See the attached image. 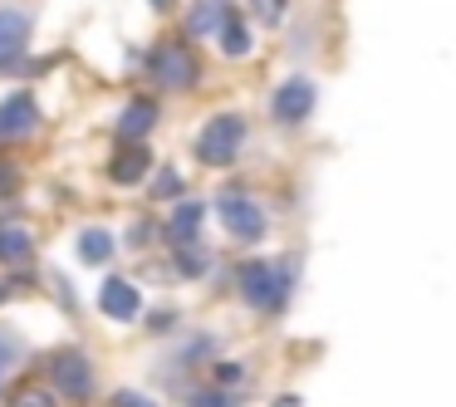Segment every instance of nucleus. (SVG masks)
<instances>
[{"label":"nucleus","mask_w":456,"mask_h":407,"mask_svg":"<svg viewBox=\"0 0 456 407\" xmlns=\"http://www.w3.org/2000/svg\"><path fill=\"white\" fill-rule=\"evenodd\" d=\"M15 407H54V397H45V393H25Z\"/></svg>","instance_id":"bb28decb"},{"label":"nucleus","mask_w":456,"mask_h":407,"mask_svg":"<svg viewBox=\"0 0 456 407\" xmlns=\"http://www.w3.org/2000/svg\"><path fill=\"white\" fill-rule=\"evenodd\" d=\"M240 295L250 309H265V314H285L289 305V285H295V260H240L236 265Z\"/></svg>","instance_id":"f257e3e1"},{"label":"nucleus","mask_w":456,"mask_h":407,"mask_svg":"<svg viewBox=\"0 0 456 407\" xmlns=\"http://www.w3.org/2000/svg\"><path fill=\"white\" fill-rule=\"evenodd\" d=\"M79 256H84V265H109L113 236H109L103 226H84V231H79Z\"/></svg>","instance_id":"2eb2a0df"},{"label":"nucleus","mask_w":456,"mask_h":407,"mask_svg":"<svg viewBox=\"0 0 456 407\" xmlns=\"http://www.w3.org/2000/svg\"><path fill=\"white\" fill-rule=\"evenodd\" d=\"M226 0H201L197 11L187 15V35H216L221 30V20H226Z\"/></svg>","instance_id":"dca6fc26"},{"label":"nucleus","mask_w":456,"mask_h":407,"mask_svg":"<svg viewBox=\"0 0 456 407\" xmlns=\"http://www.w3.org/2000/svg\"><path fill=\"white\" fill-rule=\"evenodd\" d=\"M152 11H172V0H148Z\"/></svg>","instance_id":"c85d7f7f"},{"label":"nucleus","mask_w":456,"mask_h":407,"mask_svg":"<svg viewBox=\"0 0 456 407\" xmlns=\"http://www.w3.org/2000/svg\"><path fill=\"white\" fill-rule=\"evenodd\" d=\"M216 35H221V54H226V60H246L250 45H256V35H250V25L236 15V5L226 11V20H221Z\"/></svg>","instance_id":"ddd939ff"},{"label":"nucleus","mask_w":456,"mask_h":407,"mask_svg":"<svg viewBox=\"0 0 456 407\" xmlns=\"http://www.w3.org/2000/svg\"><path fill=\"white\" fill-rule=\"evenodd\" d=\"M275 407H305V403H299V393H280Z\"/></svg>","instance_id":"cd10ccee"},{"label":"nucleus","mask_w":456,"mask_h":407,"mask_svg":"<svg viewBox=\"0 0 456 407\" xmlns=\"http://www.w3.org/2000/svg\"><path fill=\"white\" fill-rule=\"evenodd\" d=\"M152 167V148L148 142H123L118 158L109 162V177L118 182V187H128V182H142V172Z\"/></svg>","instance_id":"9b49d317"},{"label":"nucleus","mask_w":456,"mask_h":407,"mask_svg":"<svg viewBox=\"0 0 456 407\" xmlns=\"http://www.w3.org/2000/svg\"><path fill=\"white\" fill-rule=\"evenodd\" d=\"M35 128H40V103L25 89L0 103V138H25V133H35Z\"/></svg>","instance_id":"6e6552de"},{"label":"nucleus","mask_w":456,"mask_h":407,"mask_svg":"<svg viewBox=\"0 0 456 407\" xmlns=\"http://www.w3.org/2000/svg\"><path fill=\"white\" fill-rule=\"evenodd\" d=\"M211 373H216L221 387H231V383H240V378H246V368H240V363H216Z\"/></svg>","instance_id":"b1692460"},{"label":"nucleus","mask_w":456,"mask_h":407,"mask_svg":"<svg viewBox=\"0 0 456 407\" xmlns=\"http://www.w3.org/2000/svg\"><path fill=\"white\" fill-rule=\"evenodd\" d=\"M197 407H240V403H236L231 393H221V387H216V393H197Z\"/></svg>","instance_id":"a878e982"},{"label":"nucleus","mask_w":456,"mask_h":407,"mask_svg":"<svg viewBox=\"0 0 456 407\" xmlns=\"http://www.w3.org/2000/svg\"><path fill=\"white\" fill-rule=\"evenodd\" d=\"M50 383L64 403H89V397L99 393V373H94L89 354L74 348V344H64L50 354Z\"/></svg>","instance_id":"f03ea898"},{"label":"nucleus","mask_w":456,"mask_h":407,"mask_svg":"<svg viewBox=\"0 0 456 407\" xmlns=\"http://www.w3.org/2000/svg\"><path fill=\"white\" fill-rule=\"evenodd\" d=\"M201 216H207V207L201 201H177V211H172V221L162 226V236L172 240V246H197V231H201Z\"/></svg>","instance_id":"f8f14e48"},{"label":"nucleus","mask_w":456,"mask_h":407,"mask_svg":"<svg viewBox=\"0 0 456 407\" xmlns=\"http://www.w3.org/2000/svg\"><path fill=\"white\" fill-rule=\"evenodd\" d=\"M182 191H187L182 172H177V167H162V172H158V187H152V197H162V201H182Z\"/></svg>","instance_id":"a211bd4d"},{"label":"nucleus","mask_w":456,"mask_h":407,"mask_svg":"<svg viewBox=\"0 0 456 407\" xmlns=\"http://www.w3.org/2000/svg\"><path fill=\"white\" fill-rule=\"evenodd\" d=\"M211 354H216V338H211V334H197L187 348H177L182 363H197V358H211Z\"/></svg>","instance_id":"6ab92c4d"},{"label":"nucleus","mask_w":456,"mask_h":407,"mask_svg":"<svg viewBox=\"0 0 456 407\" xmlns=\"http://www.w3.org/2000/svg\"><path fill=\"white\" fill-rule=\"evenodd\" d=\"M172 270H177V275H187V280H197V275H207V256H201L197 246H177Z\"/></svg>","instance_id":"f3484780"},{"label":"nucleus","mask_w":456,"mask_h":407,"mask_svg":"<svg viewBox=\"0 0 456 407\" xmlns=\"http://www.w3.org/2000/svg\"><path fill=\"white\" fill-rule=\"evenodd\" d=\"M30 256H35L30 231H25V226H5V221H0V260H5V265H20V260H30Z\"/></svg>","instance_id":"4468645a"},{"label":"nucleus","mask_w":456,"mask_h":407,"mask_svg":"<svg viewBox=\"0 0 456 407\" xmlns=\"http://www.w3.org/2000/svg\"><path fill=\"white\" fill-rule=\"evenodd\" d=\"M152 236H158V221H148V216H142V221H133V231H128V246H148Z\"/></svg>","instance_id":"4be33fe9"},{"label":"nucleus","mask_w":456,"mask_h":407,"mask_svg":"<svg viewBox=\"0 0 456 407\" xmlns=\"http://www.w3.org/2000/svg\"><path fill=\"white\" fill-rule=\"evenodd\" d=\"M250 5H256V15H260L265 25H275L280 15H285V5H289V0H250Z\"/></svg>","instance_id":"412c9836"},{"label":"nucleus","mask_w":456,"mask_h":407,"mask_svg":"<svg viewBox=\"0 0 456 407\" xmlns=\"http://www.w3.org/2000/svg\"><path fill=\"white\" fill-rule=\"evenodd\" d=\"M15 187H20V167H11V162H0V197H11Z\"/></svg>","instance_id":"393cba45"},{"label":"nucleus","mask_w":456,"mask_h":407,"mask_svg":"<svg viewBox=\"0 0 456 407\" xmlns=\"http://www.w3.org/2000/svg\"><path fill=\"white\" fill-rule=\"evenodd\" d=\"M148 69H152V79H158L162 89H191V84L201 79L197 54H191L182 40H177V45H162V50L148 60Z\"/></svg>","instance_id":"39448f33"},{"label":"nucleus","mask_w":456,"mask_h":407,"mask_svg":"<svg viewBox=\"0 0 456 407\" xmlns=\"http://www.w3.org/2000/svg\"><path fill=\"white\" fill-rule=\"evenodd\" d=\"M158 128V99H133L128 109L118 113V138L123 142H142Z\"/></svg>","instance_id":"9d476101"},{"label":"nucleus","mask_w":456,"mask_h":407,"mask_svg":"<svg viewBox=\"0 0 456 407\" xmlns=\"http://www.w3.org/2000/svg\"><path fill=\"white\" fill-rule=\"evenodd\" d=\"M25 45H30V15L0 5V74H5V64L20 60Z\"/></svg>","instance_id":"1a4fd4ad"},{"label":"nucleus","mask_w":456,"mask_h":407,"mask_svg":"<svg viewBox=\"0 0 456 407\" xmlns=\"http://www.w3.org/2000/svg\"><path fill=\"white\" fill-rule=\"evenodd\" d=\"M15 358H20V344H15V334H5V329H0V373H5Z\"/></svg>","instance_id":"5701e85b"},{"label":"nucleus","mask_w":456,"mask_h":407,"mask_svg":"<svg viewBox=\"0 0 456 407\" xmlns=\"http://www.w3.org/2000/svg\"><path fill=\"white\" fill-rule=\"evenodd\" d=\"M99 309H103L109 319H118V324L138 319V309H142L138 285H133V280H123V275H103V285H99Z\"/></svg>","instance_id":"0eeeda50"},{"label":"nucleus","mask_w":456,"mask_h":407,"mask_svg":"<svg viewBox=\"0 0 456 407\" xmlns=\"http://www.w3.org/2000/svg\"><path fill=\"white\" fill-rule=\"evenodd\" d=\"M309 109H314V79H309V74H289L275 89V99H270V113H275V123H285V128L305 123Z\"/></svg>","instance_id":"423d86ee"},{"label":"nucleus","mask_w":456,"mask_h":407,"mask_svg":"<svg viewBox=\"0 0 456 407\" xmlns=\"http://www.w3.org/2000/svg\"><path fill=\"white\" fill-rule=\"evenodd\" d=\"M216 216H221V226H226L236 240H260L265 236V211H260V201L246 197L240 182H231V187L216 197Z\"/></svg>","instance_id":"20e7f679"},{"label":"nucleus","mask_w":456,"mask_h":407,"mask_svg":"<svg viewBox=\"0 0 456 407\" xmlns=\"http://www.w3.org/2000/svg\"><path fill=\"white\" fill-rule=\"evenodd\" d=\"M240 148H246V118L240 113H216L197 133V162H207V167H231Z\"/></svg>","instance_id":"7ed1b4c3"},{"label":"nucleus","mask_w":456,"mask_h":407,"mask_svg":"<svg viewBox=\"0 0 456 407\" xmlns=\"http://www.w3.org/2000/svg\"><path fill=\"white\" fill-rule=\"evenodd\" d=\"M109 407H158L148 393H133V387H118V393H109Z\"/></svg>","instance_id":"aec40b11"}]
</instances>
